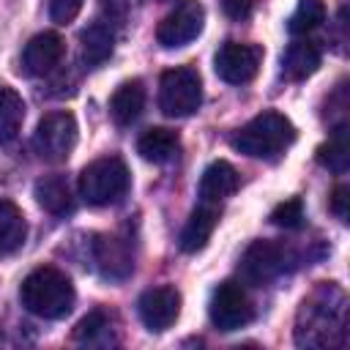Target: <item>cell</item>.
I'll return each mask as SVG.
<instances>
[{
    "instance_id": "5",
    "label": "cell",
    "mask_w": 350,
    "mask_h": 350,
    "mask_svg": "<svg viewBox=\"0 0 350 350\" xmlns=\"http://www.w3.org/2000/svg\"><path fill=\"white\" fill-rule=\"evenodd\" d=\"M202 104V79L191 66L167 68L159 79V109L167 118H189Z\"/></svg>"
},
{
    "instance_id": "20",
    "label": "cell",
    "mask_w": 350,
    "mask_h": 350,
    "mask_svg": "<svg viewBox=\"0 0 350 350\" xmlns=\"http://www.w3.org/2000/svg\"><path fill=\"white\" fill-rule=\"evenodd\" d=\"M178 148H180V139L172 129H148L139 139H137V153L145 159V161H153V164H164L170 159L178 156Z\"/></svg>"
},
{
    "instance_id": "10",
    "label": "cell",
    "mask_w": 350,
    "mask_h": 350,
    "mask_svg": "<svg viewBox=\"0 0 350 350\" xmlns=\"http://www.w3.org/2000/svg\"><path fill=\"white\" fill-rule=\"evenodd\" d=\"M262 66V46L257 44H241V41H227L219 46L213 57V68L219 79L230 85H246L257 77Z\"/></svg>"
},
{
    "instance_id": "12",
    "label": "cell",
    "mask_w": 350,
    "mask_h": 350,
    "mask_svg": "<svg viewBox=\"0 0 350 350\" xmlns=\"http://www.w3.org/2000/svg\"><path fill=\"white\" fill-rule=\"evenodd\" d=\"M66 55V44L57 33L44 30L38 36H33L22 52V71L27 77H44L49 74Z\"/></svg>"
},
{
    "instance_id": "30",
    "label": "cell",
    "mask_w": 350,
    "mask_h": 350,
    "mask_svg": "<svg viewBox=\"0 0 350 350\" xmlns=\"http://www.w3.org/2000/svg\"><path fill=\"white\" fill-rule=\"evenodd\" d=\"M221 8L230 19H249L252 11L257 8V0H221Z\"/></svg>"
},
{
    "instance_id": "3",
    "label": "cell",
    "mask_w": 350,
    "mask_h": 350,
    "mask_svg": "<svg viewBox=\"0 0 350 350\" xmlns=\"http://www.w3.org/2000/svg\"><path fill=\"white\" fill-rule=\"evenodd\" d=\"M293 139H295V126L290 123V118L276 109H265L235 131L232 148L252 159H271L284 148H290Z\"/></svg>"
},
{
    "instance_id": "8",
    "label": "cell",
    "mask_w": 350,
    "mask_h": 350,
    "mask_svg": "<svg viewBox=\"0 0 350 350\" xmlns=\"http://www.w3.org/2000/svg\"><path fill=\"white\" fill-rule=\"evenodd\" d=\"M290 262V252L284 243H276V241H252L246 246V252L241 254V262H238V273L246 284H268L273 282L276 276L284 273Z\"/></svg>"
},
{
    "instance_id": "25",
    "label": "cell",
    "mask_w": 350,
    "mask_h": 350,
    "mask_svg": "<svg viewBox=\"0 0 350 350\" xmlns=\"http://www.w3.org/2000/svg\"><path fill=\"white\" fill-rule=\"evenodd\" d=\"M109 334H112L109 317L98 309L85 314L74 328V339L82 342V345H104V342H109Z\"/></svg>"
},
{
    "instance_id": "2",
    "label": "cell",
    "mask_w": 350,
    "mask_h": 350,
    "mask_svg": "<svg viewBox=\"0 0 350 350\" xmlns=\"http://www.w3.org/2000/svg\"><path fill=\"white\" fill-rule=\"evenodd\" d=\"M19 301L22 306L44 320H60L74 309L77 293L71 279L55 268V265H38L33 268L19 287Z\"/></svg>"
},
{
    "instance_id": "13",
    "label": "cell",
    "mask_w": 350,
    "mask_h": 350,
    "mask_svg": "<svg viewBox=\"0 0 350 350\" xmlns=\"http://www.w3.org/2000/svg\"><path fill=\"white\" fill-rule=\"evenodd\" d=\"M93 260L104 279H126L134 268L131 249L123 238L115 235H96L93 241Z\"/></svg>"
},
{
    "instance_id": "1",
    "label": "cell",
    "mask_w": 350,
    "mask_h": 350,
    "mask_svg": "<svg viewBox=\"0 0 350 350\" xmlns=\"http://www.w3.org/2000/svg\"><path fill=\"white\" fill-rule=\"evenodd\" d=\"M345 293L334 282H323L304 298L295 317V342L301 347H334L345 342L347 306Z\"/></svg>"
},
{
    "instance_id": "21",
    "label": "cell",
    "mask_w": 350,
    "mask_h": 350,
    "mask_svg": "<svg viewBox=\"0 0 350 350\" xmlns=\"http://www.w3.org/2000/svg\"><path fill=\"white\" fill-rule=\"evenodd\" d=\"M25 238H27L25 213L11 200H0V257H8L16 249H22Z\"/></svg>"
},
{
    "instance_id": "14",
    "label": "cell",
    "mask_w": 350,
    "mask_h": 350,
    "mask_svg": "<svg viewBox=\"0 0 350 350\" xmlns=\"http://www.w3.org/2000/svg\"><path fill=\"white\" fill-rule=\"evenodd\" d=\"M320 63H323L320 44L317 41H309V38H298L282 55V74L290 82H301V79L312 77L320 68Z\"/></svg>"
},
{
    "instance_id": "19",
    "label": "cell",
    "mask_w": 350,
    "mask_h": 350,
    "mask_svg": "<svg viewBox=\"0 0 350 350\" xmlns=\"http://www.w3.org/2000/svg\"><path fill=\"white\" fill-rule=\"evenodd\" d=\"M79 41H82V60L90 68H96L109 60L115 49V30L107 22H93L79 33Z\"/></svg>"
},
{
    "instance_id": "16",
    "label": "cell",
    "mask_w": 350,
    "mask_h": 350,
    "mask_svg": "<svg viewBox=\"0 0 350 350\" xmlns=\"http://www.w3.org/2000/svg\"><path fill=\"white\" fill-rule=\"evenodd\" d=\"M238 189V170L224 161V159H216L211 161L205 170H202V178H200V200L202 202H221L224 197L235 194Z\"/></svg>"
},
{
    "instance_id": "17",
    "label": "cell",
    "mask_w": 350,
    "mask_h": 350,
    "mask_svg": "<svg viewBox=\"0 0 350 350\" xmlns=\"http://www.w3.org/2000/svg\"><path fill=\"white\" fill-rule=\"evenodd\" d=\"M145 109V85L142 79H129L123 82L112 98H109V115L118 126H131Z\"/></svg>"
},
{
    "instance_id": "15",
    "label": "cell",
    "mask_w": 350,
    "mask_h": 350,
    "mask_svg": "<svg viewBox=\"0 0 350 350\" xmlns=\"http://www.w3.org/2000/svg\"><path fill=\"white\" fill-rule=\"evenodd\" d=\"M216 224H219V208L213 202H202L200 208H194L189 221L180 230V241H178L180 252L194 254V252L205 249L211 235H213V230H216Z\"/></svg>"
},
{
    "instance_id": "22",
    "label": "cell",
    "mask_w": 350,
    "mask_h": 350,
    "mask_svg": "<svg viewBox=\"0 0 350 350\" xmlns=\"http://www.w3.org/2000/svg\"><path fill=\"white\" fill-rule=\"evenodd\" d=\"M22 120H25L22 96L14 88L0 85V142H11L19 134Z\"/></svg>"
},
{
    "instance_id": "7",
    "label": "cell",
    "mask_w": 350,
    "mask_h": 350,
    "mask_svg": "<svg viewBox=\"0 0 350 350\" xmlns=\"http://www.w3.org/2000/svg\"><path fill=\"white\" fill-rule=\"evenodd\" d=\"M208 314H211V323L216 331L230 334V331H238V328L252 323L254 306H252L243 284L235 279H227L213 290L211 304H208Z\"/></svg>"
},
{
    "instance_id": "29",
    "label": "cell",
    "mask_w": 350,
    "mask_h": 350,
    "mask_svg": "<svg viewBox=\"0 0 350 350\" xmlns=\"http://www.w3.org/2000/svg\"><path fill=\"white\" fill-rule=\"evenodd\" d=\"M347 194H350V189L345 183H336L334 191H331V197H328V208H331V213L339 221H347V200H350Z\"/></svg>"
},
{
    "instance_id": "23",
    "label": "cell",
    "mask_w": 350,
    "mask_h": 350,
    "mask_svg": "<svg viewBox=\"0 0 350 350\" xmlns=\"http://www.w3.org/2000/svg\"><path fill=\"white\" fill-rule=\"evenodd\" d=\"M317 164L331 170V172H336V175H342L347 170V164H350V145H347V129L345 126L334 129L331 139L317 148Z\"/></svg>"
},
{
    "instance_id": "28",
    "label": "cell",
    "mask_w": 350,
    "mask_h": 350,
    "mask_svg": "<svg viewBox=\"0 0 350 350\" xmlns=\"http://www.w3.org/2000/svg\"><path fill=\"white\" fill-rule=\"evenodd\" d=\"M101 11H104V22L112 27V25H123L129 19V11H131V0H101Z\"/></svg>"
},
{
    "instance_id": "11",
    "label": "cell",
    "mask_w": 350,
    "mask_h": 350,
    "mask_svg": "<svg viewBox=\"0 0 350 350\" xmlns=\"http://www.w3.org/2000/svg\"><path fill=\"white\" fill-rule=\"evenodd\" d=\"M137 312H139V320L145 323L148 331H167L178 314H180V293L175 287H150L139 295L137 301Z\"/></svg>"
},
{
    "instance_id": "26",
    "label": "cell",
    "mask_w": 350,
    "mask_h": 350,
    "mask_svg": "<svg viewBox=\"0 0 350 350\" xmlns=\"http://www.w3.org/2000/svg\"><path fill=\"white\" fill-rule=\"evenodd\" d=\"M271 224H276L282 230H298L304 224V202H301V197H290V200L279 202L271 211Z\"/></svg>"
},
{
    "instance_id": "9",
    "label": "cell",
    "mask_w": 350,
    "mask_h": 350,
    "mask_svg": "<svg viewBox=\"0 0 350 350\" xmlns=\"http://www.w3.org/2000/svg\"><path fill=\"white\" fill-rule=\"evenodd\" d=\"M202 25H205V8L197 0H183L159 22L156 41L164 49L186 46L189 41H194L202 33Z\"/></svg>"
},
{
    "instance_id": "4",
    "label": "cell",
    "mask_w": 350,
    "mask_h": 350,
    "mask_svg": "<svg viewBox=\"0 0 350 350\" xmlns=\"http://www.w3.org/2000/svg\"><path fill=\"white\" fill-rule=\"evenodd\" d=\"M131 186L129 167L120 156H101L79 172V194L88 205H115Z\"/></svg>"
},
{
    "instance_id": "6",
    "label": "cell",
    "mask_w": 350,
    "mask_h": 350,
    "mask_svg": "<svg viewBox=\"0 0 350 350\" xmlns=\"http://www.w3.org/2000/svg\"><path fill=\"white\" fill-rule=\"evenodd\" d=\"M77 118L66 109L60 112H49L38 120L36 134H33V148L41 159L46 161H66L71 156V150L77 148Z\"/></svg>"
},
{
    "instance_id": "18",
    "label": "cell",
    "mask_w": 350,
    "mask_h": 350,
    "mask_svg": "<svg viewBox=\"0 0 350 350\" xmlns=\"http://www.w3.org/2000/svg\"><path fill=\"white\" fill-rule=\"evenodd\" d=\"M36 200L44 211H49L52 216H66L74 211V194L71 186L63 175H46L41 180H36Z\"/></svg>"
},
{
    "instance_id": "24",
    "label": "cell",
    "mask_w": 350,
    "mask_h": 350,
    "mask_svg": "<svg viewBox=\"0 0 350 350\" xmlns=\"http://www.w3.org/2000/svg\"><path fill=\"white\" fill-rule=\"evenodd\" d=\"M325 3L323 0H301L295 5V11L290 14L287 19V30L293 36H306L312 30H317L323 22H325Z\"/></svg>"
},
{
    "instance_id": "27",
    "label": "cell",
    "mask_w": 350,
    "mask_h": 350,
    "mask_svg": "<svg viewBox=\"0 0 350 350\" xmlns=\"http://www.w3.org/2000/svg\"><path fill=\"white\" fill-rule=\"evenodd\" d=\"M82 5H85V0H52L49 16L57 25H68V22L77 19V14L82 11Z\"/></svg>"
}]
</instances>
